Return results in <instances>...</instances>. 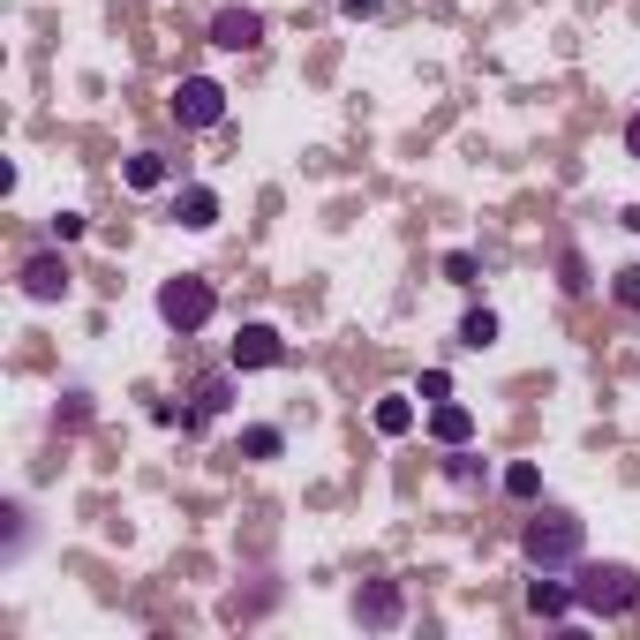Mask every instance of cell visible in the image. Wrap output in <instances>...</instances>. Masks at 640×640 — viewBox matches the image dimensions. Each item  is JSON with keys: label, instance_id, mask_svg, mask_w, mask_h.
<instances>
[{"label": "cell", "instance_id": "obj_4", "mask_svg": "<svg viewBox=\"0 0 640 640\" xmlns=\"http://www.w3.org/2000/svg\"><path fill=\"white\" fill-rule=\"evenodd\" d=\"M173 121L181 128H218L226 121V84H212V76H181V84H173Z\"/></svg>", "mask_w": 640, "mask_h": 640}, {"label": "cell", "instance_id": "obj_3", "mask_svg": "<svg viewBox=\"0 0 640 640\" xmlns=\"http://www.w3.org/2000/svg\"><path fill=\"white\" fill-rule=\"evenodd\" d=\"M212 309H218V295H212V279H204V271H173L167 287H159V324L181 332V340H189V332H204V324H212Z\"/></svg>", "mask_w": 640, "mask_h": 640}, {"label": "cell", "instance_id": "obj_27", "mask_svg": "<svg viewBox=\"0 0 640 640\" xmlns=\"http://www.w3.org/2000/svg\"><path fill=\"white\" fill-rule=\"evenodd\" d=\"M626 151H633V159H640V114H633V121H626Z\"/></svg>", "mask_w": 640, "mask_h": 640}, {"label": "cell", "instance_id": "obj_17", "mask_svg": "<svg viewBox=\"0 0 640 640\" xmlns=\"http://www.w3.org/2000/svg\"><path fill=\"white\" fill-rule=\"evenodd\" d=\"M505 498H520V505L543 498V468H535V460H512V468H505Z\"/></svg>", "mask_w": 640, "mask_h": 640}, {"label": "cell", "instance_id": "obj_6", "mask_svg": "<svg viewBox=\"0 0 640 640\" xmlns=\"http://www.w3.org/2000/svg\"><path fill=\"white\" fill-rule=\"evenodd\" d=\"M15 287H23V301H61V295H68V256H61V249H39V256H23Z\"/></svg>", "mask_w": 640, "mask_h": 640}, {"label": "cell", "instance_id": "obj_5", "mask_svg": "<svg viewBox=\"0 0 640 640\" xmlns=\"http://www.w3.org/2000/svg\"><path fill=\"white\" fill-rule=\"evenodd\" d=\"M407 618V596H399V580H362L354 588V626H370V633H392Z\"/></svg>", "mask_w": 640, "mask_h": 640}, {"label": "cell", "instance_id": "obj_14", "mask_svg": "<svg viewBox=\"0 0 640 640\" xmlns=\"http://www.w3.org/2000/svg\"><path fill=\"white\" fill-rule=\"evenodd\" d=\"M121 173H128V189H167V181H173V167L159 159V151H136Z\"/></svg>", "mask_w": 640, "mask_h": 640}, {"label": "cell", "instance_id": "obj_10", "mask_svg": "<svg viewBox=\"0 0 640 640\" xmlns=\"http://www.w3.org/2000/svg\"><path fill=\"white\" fill-rule=\"evenodd\" d=\"M226 407H234V377H226V370H204V377H196V407H189V429H204L212 415H226Z\"/></svg>", "mask_w": 640, "mask_h": 640}, {"label": "cell", "instance_id": "obj_18", "mask_svg": "<svg viewBox=\"0 0 640 640\" xmlns=\"http://www.w3.org/2000/svg\"><path fill=\"white\" fill-rule=\"evenodd\" d=\"M557 287H565V295H588V287H596V279H588V256H580V249H557Z\"/></svg>", "mask_w": 640, "mask_h": 640}, {"label": "cell", "instance_id": "obj_9", "mask_svg": "<svg viewBox=\"0 0 640 640\" xmlns=\"http://www.w3.org/2000/svg\"><path fill=\"white\" fill-rule=\"evenodd\" d=\"M173 226H189V234H204V226H218V196L204 189V181L173 189Z\"/></svg>", "mask_w": 640, "mask_h": 640}, {"label": "cell", "instance_id": "obj_19", "mask_svg": "<svg viewBox=\"0 0 640 640\" xmlns=\"http://www.w3.org/2000/svg\"><path fill=\"white\" fill-rule=\"evenodd\" d=\"M445 474H452V482H460V490H482V482H490V468H482V460H474L468 445H460V452H452V460H445Z\"/></svg>", "mask_w": 640, "mask_h": 640}, {"label": "cell", "instance_id": "obj_1", "mask_svg": "<svg viewBox=\"0 0 640 640\" xmlns=\"http://www.w3.org/2000/svg\"><path fill=\"white\" fill-rule=\"evenodd\" d=\"M580 543H588V527H580V512H565V505L527 512V527H520V557L535 573H573L580 565Z\"/></svg>", "mask_w": 640, "mask_h": 640}, {"label": "cell", "instance_id": "obj_2", "mask_svg": "<svg viewBox=\"0 0 640 640\" xmlns=\"http://www.w3.org/2000/svg\"><path fill=\"white\" fill-rule=\"evenodd\" d=\"M573 602L588 610V618H633L640 610V573L633 565H573Z\"/></svg>", "mask_w": 640, "mask_h": 640}, {"label": "cell", "instance_id": "obj_28", "mask_svg": "<svg viewBox=\"0 0 640 640\" xmlns=\"http://www.w3.org/2000/svg\"><path fill=\"white\" fill-rule=\"evenodd\" d=\"M626 226H633V234H640V204H626Z\"/></svg>", "mask_w": 640, "mask_h": 640}, {"label": "cell", "instance_id": "obj_12", "mask_svg": "<svg viewBox=\"0 0 640 640\" xmlns=\"http://www.w3.org/2000/svg\"><path fill=\"white\" fill-rule=\"evenodd\" d=\"M527 610H535V618H573V610H580V602H573V580L543 573V580L527 588Z\"/></svg>", "mask_w": 640, "mask_h": 640}, {"label": "cell", "instance_id": "obj_25", "mask_svg": "<svg viewBox=\"0 0 640 640\" xmlns=\"http://www.w3.org/2000/svg\"><path fill=\"white\" fill-rule=\"evenodd\" d=\"M61 423L76 429V423H90V392H68V407H61Z\"/></svg>", "mask_w": 640, "mask_h": 640}, {"label": "cell", "instance_id": "obj_22", "mask_svg": "<svg viewBox=\"0 0 640 640\" xmlns=\"http://www.w3.org/2000/svg\"><path fill=\"white\" fill-rule=\"evenodd\" d=\"M610 295H618V309H640V264H626V271L610 279Z\"/></svg>", "mask_w": 640, "mask_h": 640}, {"label": "cell", "instance_id": "obj_7", "mask_svg": "<svg viewBox=\"0 0 640 640\" xmlns=\"http://www.w3.org/2000/svg\"><path fill=\"white\" fill-rule=\"evenodd\" d=\"M287 362V340L271 324H242V340L226 346V370H279Z\"/></svg>", "mask_w": 640, "mask_h": 640}, {"label": "cell", "instance_id": "obj_24", "mask_svg": "<svg viewBox=\"0 0 640 640\" xmlns=\"http://www.w3.org/2000/svg\"><path fill=\"white\" fill-rule=\"evenodd\" d=\"M53 242H84V212H53Z\"/></svg>", "mask_w": 640, "mask_h": 640}, {"label": "cell", "instance_id": "obj_15", "mask_svg": "<svg viewBox=\"0 0 640 640\" xmlns=\"http://www.w3.org/2000/svg\"><path fill=\"white\" fill-rule=\"evenodd\" d=\"M460 346H468V354L498 346V309H468V317H460Z\"/></svg>", "mask_w": 640, "mask_h": 640}, {"label": "cell", "instance_id": "obj_11", "mask_svg": "<svg viewBox=\"0 0 640 640\" xmlns=\"http://www.w3.org/2000/svg\"><path fill=\"white\" fill-rule=\"evenodd\" d=\"M429 437H437L445 452H460V445L474 437V415L460 407V399H437V407H429Z\"/></svg>", "mask_w": 640, "mask_h": 640}, {"label": "cell", "instance_id": "obj_21", "mask_svg": "<svg viewBox=\"0 0 640 640\" xmlns=\"http://www.w3.org/2000/svg\"><path fill=\"white\" fill-rule=\"evenodd\" d=\"M474 271H482V264H474V249H452V256H445V279H452V287H474Z\"/></svg>", "mask_w": 640, "mask_h": 640}, {"label": "cell", "instance_id": "obj_23", "mask_svg": "<svg viewBox=\"0 0 640 640\" xmlns=\"http://www.w3.org/2000/svg\"><path fill=\"white\" fill-rule=\"evenodd\" d=\"M415 399H429V407H437V399H452V377H445V370H423V384H415Z\"/></svg>", "mask_w": 640, "mask_h": 640}, {"label": "cell", "instance_id": "obj_8", "mask_svg": "<svg viewBox=\"0 0 640 640\" xmlns=\"http://www.w3.org/2000/svg\"><path fill=\"white\" fill-rule=\"evenodd\" d=\"M212 45L218 53H256V45H264V15H256V8H218Z\"/></svg>", "mask_w": 640, "mask_h": 640}, {"label": "cell", "instance_id": "obj_26", "mask_svg": "<svg viewBox=\"0 0 640 640\" xmlns=\"http://www.w3.org/2000/svg\"><path fill=\"white\" fill-rule=\"evenodd\" d=\"M384 0H340V15H377Z\"/></svg>", "mask_w": 640, "mask_h": 640}, {"label": "cell", "instance_id": "obj_20", "mask_svg": "<svg viewBox=\"0 0 640 640\" xmlns=\"http://www.w3.org/2000/svg\"><path fill=\"white\" fill-rule=\"evenodd\" d=\"M0 520H8V557H15V551H23V535H31V512L8 498V505H0Z\"/></svg>", "mask_w": 640, "mask_h": 640}, {"label": "cell", "instance_id": "obj_16", "mask_svg": "<svg viewBox=\"0 0 640 640\" xmlns=\"http://www.w3.org/2000/svg\"><path fill=\"white\" fill-rule=\"evenodd\" d=\"M242 452H249V460H279V452H287V437H279L271 423H249V429H242Z\"/></svg>", "mask_w": 640, "mask_h": 640}, {"label": "cell", "instance_id": "obj_13", "mask_svg": "<svg viewBox=\"0 0 640 640\" xmlns=\"http://www.w3.org/2000/svg\"><path fill=\"white\" fill-rule=\"evenodd\" d=\"M370 423H377V437H407L415 429V392H384L370 407Z\"/></svg>", "mask_w": 640, "mask_h": 640}]
</instances>
